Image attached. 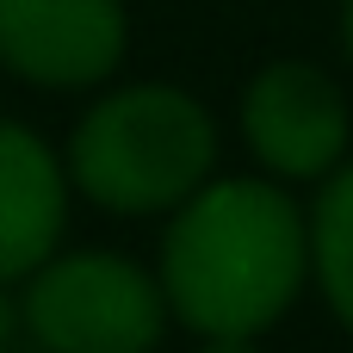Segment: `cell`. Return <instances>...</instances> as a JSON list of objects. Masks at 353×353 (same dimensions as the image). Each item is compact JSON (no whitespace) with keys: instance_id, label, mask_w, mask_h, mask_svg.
Listing matches in <instances>:
<instances>
[{"instance_id":"obj_1","label":"cell","mask_w":353,"mask_h":353,"mask_svg":"<svg viewBox=\"0 0 353 353\" xmlns=\"http://www.w3.org/2000/svg\"><path fill=\"white\" fill-rule=\"evenodd\" d=\"M155 279L192 341H261L310 292L304 199L267 174H217L161 217Z\"/></svg>"},{"instance_id":"obj_2","label":"cell","mask_w":353,"mask_h":353,"mask_svg":"<svg viewBox=\"0 0 353 353\" xmlns=\"http://www.w3.org/2000/svg\"><path fill=\"white\" fill-rule=\"evenodd\" d=\"M217 161L223 130L180 81H112L87 93L62 137L74 199L105 217H174L205 180H217Z\"/></svg>"},{"instance_id":"obj_3","label":"cell","mask_w":353,"mask_h":353,"mask_svg":"<svg viewBox=\"0 0 353 353\" xmlns=\"http://www.w3.org/2000/svg\"><path fill=\"white\" fill-rule=\"evenodd\" d=\"M12 298L37 353H155L174 329L155 267L124 248H56Z\"/></svg>"},{"instance_id":"obj_4","label":"cell","mask_w":353,"mask_h":353,"mask_svg":"<svg viewBox=\"0 0 353 353\" xmlns=\"http://www.w3.org/2000/svg\"><path fill=\"white\" fill-rule=\"evenodd\" d=\"M236 130L254 155V174L279 186H323L353 161V99L347 81L310 56L261 62L236 93Z\"/></svg>"},{"instance_id":"obj_5","label":"cell","mask_w":353,"mask_h":353,"mask_svg":"<svg viewBox=\"0 0 353 353\" xmlns=\"http://www.w3.org/2000/svg\"><path fill=\"white\" fill-rule=\"evenodd\" d=\"M130 56L124 0H0V74L37 93H99Z\"/></svg>"},{"instance_id":"obj_6","label":"cell","mask_w":353,"mask_h":353,"mask_svg":"<svg viewBox=\"0 0 353 353\" xmlns=\"http://www.w3.org/2000/svg\"><path fill=\"white\" fill-rule=\"evenodd\" d=\"M68 211L74 186L62 168V149L0 112V292H19L56 248H68Z\"/></svg>"},{"instance_id":"obj_7","label":"cell","mask_w":353,"mask_h":353,"mask_svg":"<svg viewBox=\"0 0 353 353\" xmlns=\"http://www.w3.org/2000/svg\"><path fill=\"white\" fill-rule=\"evenodd\" d=\"M304 217H310V292L353 335V161L316 186V199H304Z\"/></svg>"},{"instance_id":"obj_8","label":"cell","mask_w":353,"mask_h":353,"mask_svg":"<svg viewBox=\"0 0 353 353\" xmlns=\"http://www.w3.org/2000/svg\"><path fill=\"white\" fill-rule=\"evenodd\" d=\"M19 341H25V335H19V298L0 292V353H12Z\"/></svg>"},{"instance_id":"obj_9","label":"cell","mask_w":353,"mask_h":353,"mask_svg":"<svg viewBox=\"0 0 353 353\" xmlns=\"http://www.w3.org/2000/svg\"><path fill=\"white\" fill-rule=\"evenodd\" d=\"M335 50H341V62L353 68V0H335Z\"/></svg>"},{"instance_id":"obj_10","label":"cell","mask_w":353,"mask_h":353,"mask_svg":"<svg viewBox=\"0 0 353 353\" xmlns=\"http://www.w3.org/2000/svg\"><path fill=\"white\" fill-rule=\"evenodd\" d=\"M192 353H261V341H199Z\"/></svg>"}]
</instances>
